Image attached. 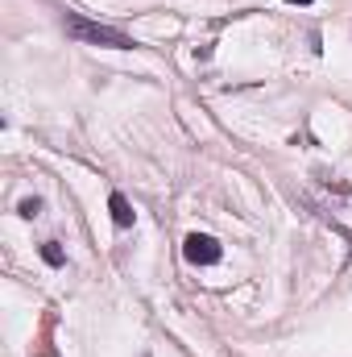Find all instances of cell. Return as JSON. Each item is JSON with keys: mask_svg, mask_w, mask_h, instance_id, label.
<instances>
[{"mask_svg": "<svg viewBox=\"0 0 352 357\" xmlns=\"http://www.w3.org/2000/svg\"><path fill=\"white\" fill-rule=\"evenodd\" d=\"M145 357H150V354H145Z\"/></svg>", "mask_w": 352, "mask_h": 357, "instance_id": "52a82bcc", "label": "cell"}, {"mask_svg": "<svg viewBox=\"0 0 352 357\" xmlns=\"http://www.w3.org/2000/svg\"><path fill=\"white\" fill-rule=\"evenodd\" d=\"M108 212H112V225H116V229H133V220H137V212L129 208V199H125L120 191L108 195Z\"/></svg>", "mask_w": 352, "mask_h": 357, "instance_id": "3957f363", "label": "cell"}, {"mask_svg": "<svg viewBox=\"0 0 352 357\" xmlns=\"http://www.w3.org/2000/svg\"><path fill=\"white\" fill-rule=\"evenodd\" d=\"M286 4H315V0H286Z\"/></svg>", "mask_w": 352, "mask_h": 357, "instance_id": "8992f818", "label": "cell"}, {"mask_svg": "<svg viewBox=\"0 0 352 357\" xmlns=\"http://www.w3.org/2000/svg\"><path fill=\"white\" fill-rule=\"evenodd\" d=\"M67 33H71L75 42L108 46V50H133V46H137L125 29H116V25H99V21H88V17H79V13H71V17H67Z\"/></svg>", "mask_w": 352, "mask_h": 357, "instance_id": "6da1fadb", "label": "cell"}, {"mask_svg": "<svg viewBox=\"0 0 352 357\" xmlns=\"http://www.w3.org/2000/svg\"><path fill=\"white\" fill-rule=\"evenodd\" d=\"M182 258H186L191 266H216V262L224 258V245H220L216 237H207V233H191V237L182 241Z\"/></svg>", "mask_w": 352, "mask_h": 357, "instance_id": "7a4b0ae2", "label": "cell"}, {"mask_svg": "<svg viewBox=\"0 0 352 357\" xmlns=\"http://www.w3.org/2000/svg\"><path fill=\"white\" fill-rule=\"evenodd\" d=\"M17 212H21L25 220H33V216L42 212V199H38V195H33V199H21V208H17Z\"/></svg>", "mask_w": 352, "mask_h": 357, "instance_id": "5b68a950", "label": "cell"}, {"mask_svg": "<svg viewBox=\"0 0 352 357\" xmlns=\"http://www.w3.org/2000/svg\"><path fill=\"white\" fill-rule=\"evenodd\" d=\"M38 254H42V262H46V266H63V262H67V258H63V250H58V241H42V245H38Z\"/></svg>", "mask_w": 352, "mask_h": 357, "instance_id": "277c9868", "label": "cell"}]
</instances>
